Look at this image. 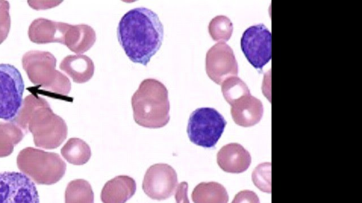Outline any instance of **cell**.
Returning <instances> with one entry per match:
<instances>
[{
  "instance_id": "obj_1",
  "label": "cell",
  "mask_w": 362,
  "mask_h": 203,
  "mask_svg": "<svg viewBox=\"0 0 362 203\" xmlns=\"http://www.w3.org/2000/svg\"><path fill=\"white\" fill-rule=\"evenodd\" d=\"M117 34L128 58L134 63L146 66L161 47L163 25L153 11L138 7L122 17Z\"/></svg>"
},
{
  "instance_id": "obj_2",
  "label": "cell",
  "mask_w": 362,
  "mask_h": 203,
  "mask_svg": "<svg viewBox=\"0 0 362 203\" xmlns=\"http://www.w3.org/2000/svg\"><path fill=\"white\" fill-rule=\"evenodd\" d=\"M22 130L33 135L36 147L47 149L59 147L68 133L64 120L55 114L44 98L29 94L11 121Z\"/></svg>"
},
{
  "instance_id": "obj_3",
  "label": "cell",
  "mask_w": 362,
  "mask_h": 203,
  "mask_svg": "<svg viewBox=\"0 0 362 203\" xmlns=\"http://www.w3.org/2000/svg\"><path fill=\"white\" fill-rule=\"evenodd\" d=\"M135 122L144 128H160L170 121V102L166 87L158 80H144L132 97Z\"/></svg>"
},
{
  "instance_id": "obj_4",
  "label": "cell",
  "mask_w": 362,
  "mask_h": 203,
  "mask_svg": "<svg viewBox=\"0 0 362 203\" xmlns=\"http://www.w3.org/2000/svg\"><path fill=\"white\" fill-rule=\"evenodd\" d=\"M57 59L48 51L32 50L22 57V66L32 83L49 92L66 95L71 90L69 79L56 70Z\"/></svg>"
},
{
  "instance_id": "obj_5",
  "label": "cell",
  "mask_w": 362,
  "mask_h": 203,
  "mask_svg": "<svg viewBox=\"0 0 362 203\" xmlns=\"http://www.w3.org/2000/svg\"><path fill=\"white\" fill-rule=\"evenodd\" d=\"M16 163L19 170L37 184L52 185L60 180L66 165L60 156L34 147L20 151Z\"/></svg>"
},
{
  "instance_id": "obj_6",
  "label": "cell",
  "mask_w": 362,
  "mask_h": 203,
  "mask_svg": "<svg viewBox=\"0 0 362 203\" xmlns=\"http://www.w3.org/2000/svg\"><path fill=\"white\" fill-rule=\"evenodd\" d=\"M226 121L215 109L202 107L189 116L187 133L189 140L196 145L214 147L220 139Z\"/></svg>"
},
{
  "instance_id": "obj_7",
  "label": "cell",
  "mask_w": 362,
  "mask_h": 203,
  "mask_svg": "<svg viewBox=\"0 0 362 203\" xmlns=\"http://www.w3.org/2000/svg\"><path fill=\"white\" fill-rule=\"evenodd\" d=\"M24 82L19 70L0 63V118L11 121L23 103Z\"/></svg>"
},
{
  "instance_id": "obj_8",
  "label": "cell",
  "mask_w": 362,
  "mask_h": 203,
  "mask_svg": "<svg viewBox=\"0 0 362 203\" xmlns=\"http://www.w3.org/2000/svg\"><path fill=\"white\" fill-rule=\"evenodd\" d=\"M241 49L247 61L262 70L272 58V34L262 23L247 27L240 39Z\"/></svg>"
},
{
  "instance_id": "obj_9",
  "label": "cell",
  "mask_w": 362,
  "mask_h": 203,
  "mask_svg": "<svg viewBox=\"0 0 362 203\" xmlns=\"http://www.w3.org/2000/svg\"><path fill=\"white\" fill-rule=\"evenodd\" d=\"M0 203H40L33 181L23 173H0Z\"/></svg>"
},
{
  "instance_id": "obj_10",
  "label": "cell",
  "mask_w": 362,
  "mask_h": 203,
  "mask_svg": "<svg viewBox=\"0 0 362 203\" xmlns=\"http://www.w3.org/2000/svg\"><path fill=\"white\" fill-rule=\"evenodd\" d=\"M177 185V176L175 169L167 164H156L146 171L142 183L145 194L153 199L169 198Z\"/></svg>"
},
{
  "instance_id": "obj_11",
  "label": "cell",
  "mask_w": 362,
  "mask_h": 203,
  "mask_svg": "<svg viewBox=\"0 0 362 203\" xmlns=\"http://www.w3.org/2000/svg\"><path fill=\"white\" fill-rule=\"evenodd\" d=\"M206 72L218 85L238 73V65L232 48L225 42L212 46L206 54Z\"/></svg>"
},
{
  "instance_id": "obj_12",
  "label": "cell",
  "mask_w": 362,
  "mask_h": 203,
  "mask_svg": "<svg viewBox=\"0 0 362 203\" xmlns=\"http://www.w3.org/2000/svg\"><path fill=\"white\" fill-rule=\"evenodd\" d=\"M69 25L43 18H37L28 28V37L31 42L36 44L59 42L64 44Z\"/></svg>"
},
{
  "instance_id": "obj_13",
  "label": "cell",
  "mask_w": 362,
  "mask_h": 203,
  "mask_svg": "<svg viewBox=\"0 0 362 203\" xmlns=\"http://www.w3.org/2000/svg\"><path fill=\"white\" fill-rule=\"evenodd\" d=\"M230 114L234 122L243 127L258 123L264 112L262 102L251 94L238 99L230 104Z\"/></svg>"
},
{
  "instance_id": "obj_14",
  "label": "cell",
  "mask_w": 362,
  "mask_h": 203,
  "mask_svg": "<svg viewBox=\"0 0 362 203\" xmlns=\"http://www.w3.org/2000/svg\"><path fill=\"white\" fill-rule=\"evenodd\" d=\"M217 164L227 173H240L245 171L251 164L249 152L238 143H229L217 153Z\"/></svg>"
},
{
  "instance_id": "obj_15",
  "label": "cell",
  "mask_w": 362,
  "mask_h": 203,
  "mask_svg": "<svg viewBox=\"0 0 362 203\" xmlns=\"http://www.w3.org/2000/svg\"><path fill=\"white\" fill-rule=\"evenodd\" d=\"M136 190L134 178L128 176H118L104 185L100 199L103 203H125L134 195Z\"/></svg>"
},
{
  "instance_id": "obj_16",
  "label": "cell",
  "mask_w": 362,
  "mask_h": 203,
  "mask_svg": "<svg viewBox=\"0 0 362 203\" xmlns=\"http://www.w3.org/2000/svg\"><path fill=\"white\" fill-rule=\"evenodd\" d=\"M59 68L76 83L88 82L93 77L95 70L93 61L83 54L66 56L61 61Z\"/></svg>"
},
{
  "instance_id": "obj_17",
  "label": "cell",
  "mask_w": 362,
  "mask_h": 203,
  "mask_svg": "<svg viewBox=\"0 0 362 203\" xmlns=\"http://www.w3.org/2000/svg\"><path fill=\"white\" fill-rule=\"evenodd\" d=\"M95 40V32L90 26L86 24L69 25L64 44L71 51L81 54L90 49Z\"/></svg>"
},
{
  "instance_id": "obj_18",
  "label": "cell",
  "mask_w": 362,
  "mask_h": 203,
  "mask_svg": "<svg viewBox=\"0 0 362 203\" xmlns=\"http://www.w3.org/2000/svg\"><path fill=\"white\" fill-rule=\"evenodd\" d=\"M194 203H228V195L226 188L216 182H202L193 190Z\"/></svg>"
},
{
  "instance_id": "obj_19",
  "label": "cell",
  "mask_w": 362,
  "mask_h": 203,
  "mask_svg": "<svg viewBox=\"0 0 362 203\" xmlns=\"http://www.w3.org/2000/svg\"><path fill=\"white\" fill-rule=\"evenodd\" d=\"M61 154L69 163L74 165H83L90 159L91 150L85 141L73 137L62 147Z\"/></svg>"
},
{
  "instance_id": "obj_20",
  "label": "cell",
  "mask_w": 362,
  "mask_h": 203,
  "mask_svg": "<svg viewBox=\"0 0 362 203\" xmlns=\"http://www.w3.org/2000/svg\"><path fill=\"white\" fill-rule=\"evenodd\" d=\"M24 135L22 129L13 122H0V157L10 155Z\"/></svg>"
},
{
  "instance_id": "obj_21",
  "label": "cell",
  "mask_w": 362,
  "mask_h": 203,
  "mask_svg": "<svg viewBox=\"0 0 362 203\" xmlns=\"http://www.w3.org/2000/svg\"><path fill=\"white\" fill-rule=\"evenodd\" d=\"M65 203H94L90 184L83 179L69 182L65 190Z\"/></svg>"
},
{
  "instance_id": "obj_22",
  "label": "cell",
  "mask_w": 362,
  "mask_h": 203,
  "mask_svg": "<svg viewBox=\"0 0 362 203\" xmlns=\"http://www.w3.org/2000/svg\"><path fill=\"white\" fill-rule=\"evenodd\" d=\"M233 23L226 16H217L210 21L208 30L213 40L225 42L231 37L233 33Z\"/></svg>"
},
{
  "instance_id": "obj_23",
  "label": "cell",
  "mask_w": 362,
  "mask_h": 203,
  "mask_svg": "<svg viewBox=\"0 0 362 203\" xmlns=\"http://www.w3.org/2000/svg\"><path fill=\"white\" fill-rule=\"evenodd\" d=\"M221 92L224 99L229 104L241 97L250 94L245 82L237 76L226 78L221 83Z\"/></svg>"
},
{
  "instance_id": "obj_24",
  "label": "cell",
  "mask_w": 362,
  "mask_h": 203,
  "mask_svg": "<svg viewBox=\"0 0 362 203\" xmlns=\"http://www.w3.org/2000/svg\"><path fill=\"white\" fill-rule=\"evenodd\" d=\"M252 180L258 189L262 192L270 193L272 191L271 164H259L252 172Z\"/></svg>"
},
{
  "instance_id": "obj_25",
  "label": "cell",
  "mask_w": 362,
  "mask_h": 203,
  "mask_svg": "<svg viewBox=\"0 0 362 203\" xmlns=\"http://www.w3.org/2000/svg\"><path fill=\"white\" fill-rule=\"evenodd\" d=\"M9 3L0 1V44L7 38L11 27Z\"/></svg>"
},
{
  "instance_id": "obj_26",
  "label": "cell",
  "mask_w": 362,
  "mask_h": 203,
  "mask_svg": "<svg viewBox=\"0 0 362 203\" xmlns=\"http://www.w3.org/2000/svg\"><path fill=\"white\" fill-rule=\"evenodd\" d=\"M231 203H259V199L253 191L245 190L236 194Z\"/></svg>"
},
{
  "instance_id": "obj_27",
  "label": "cell",
  "mask_w": 362,
  "mask_h": 203,
  "mask_svg": "<svg viewBox=\"0 0 362 203\" xmlns=\"http://www.w3.org/2000/svg\"><path fill=\"white\" fill-rule=\"evenodd\" d=\"M188 183L182 182L178 185L175 193L176 203H190L187 197Z\"/></svg>"
}]
</instances>
